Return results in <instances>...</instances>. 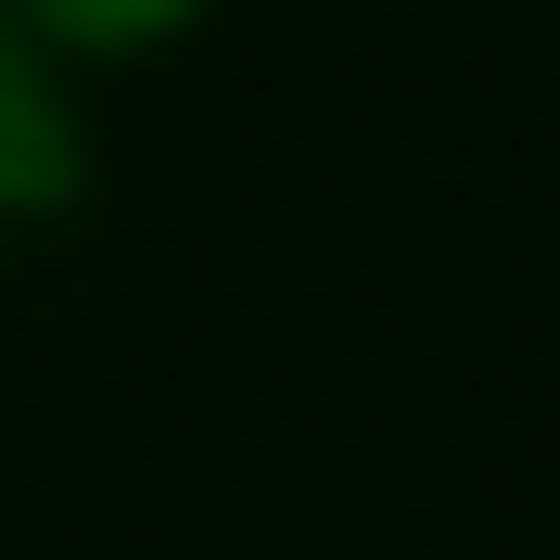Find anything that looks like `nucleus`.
I'll use <instances>...</instances> for the list:
<instances>
[{
	"mask_svg": "<svg viewBox=\"0 0 560 560\" xmlns=\"http://www.w3.org/2000/svg\"><path fill=\"white\" fill-rule=\"evenodd\" d=\"M77 191V115L65 90L38 77V51L0 26V217H38Z\"/></svg>",
	"mask_w": 560,
	"mask_h": 560,
	"instance_id": "nucleus-1",
	"label": "nucleus"
},
{
	"mask_svg": "<svg viewBox=\"0 0 560 560\" xmlns=\"http://www.w3.org/2000/svg\"><path fill=\"white\" fill-rule=\"evenodd\" d=\"M51 38H90V51H128V38H166L191 0H26Z\"/></svg>",
	"mask_w": 560,
	"mask_h": 560,
	"instance_id": "nucleus-2",
	"label": "nucleus"
}]
</instances>
